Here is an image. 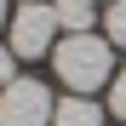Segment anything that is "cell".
Returning a JSON list of instances; mask_svg holds the SVG:
<instances>
[{
    "label": "cell",
    "mask_w": 126,
    "mask_h": 126,
    "mask_svg": "<svg viewBox=\"0 0 126 126\" xmlns=\"http://www.w3.org/2000/svg\"><path fill=\"white\" fill-rule=\"evenodd\" d=\"M52 17H57L63 34H92V23H97L92 0H52Z\"/></svg>",
    "instance_id": "obj_5"
},
{
    "label": "cell",
    "mask_w": 126,
    "mask_h": 126,
    "mask_svg": "<svg viewBox=\"0 0 126 126\" xmlns=\"http://www.w3.org/2000/svg\"><path fill=\"white\" fill-rule=\"evenodd\" d=\"M52 126H103V103L92 97H57V109H52Z\"/></svg>",
    "instance_id": "obj_4"
},
{
    "label": "cell",
    "mask_w": 126,
    "mask_h": 126,
    "mask_svg": "<svg viewBox=\"0 0 126 126\" xmlns=\"http://www.w3.org/2000/svg\"><path fill=\"white\" fill-rule=\"evenodd\" d=\"M52 109L57 97L34 75H17L12 86H0V126H52Z\"/></svg>",
    "instance_id": "obj_3"
},
{
    "label": "cell",
    "mask_w": 126,
    "mask_h": 126,
    "mask_svg": "<svg viewBox=\"0 0 126 126\" xmlns=\"http://www.w3.org/2000/svg\"><path fill=\"white\" fill-rule=\"evenodd\" d=\"M103 40L126 52V0H109L103 6Z\"/></svg>",
    "instance_id": "obj_6"
},
{
    "label": "cell",
    "mask_w": 126,
    "mask_h": 126,
    "mask_svg": "<svg viewBox=\"0 0 126 126\" xmlns=\"http://www.w3.org/2000/svg\"><path fill=\"white\" fill-rule=\"evenodd\" d=\"M109 115L126 120V69H115V80H109Z\"/></svg>",
    "instance_id": "obj_7"
},
{
    "label": "cell",
    "mask_w": 126,
    "mask_h": 126,
    "mask_svg": "<svg viewBox=\"0 0 126 126\" xmlns=\"http://www.w3.org/2000/svg\"><path fill=\"white\" fill-rule=\"evenodd\" d=\"M52 69L75 97H92L97 86L115 80V46L103 34H63L52 46Z\"/></svg>",
    "instance_id": "obj_1"
},
{
    "label": "cell",
    "mask_w": 126,
    "mask_h": 126,
    "mask_svg": "<svg viewBox=\"0 0 126 126\" xmlns=\"http://www.w3.org/2000/svg\"><path fill=\"white\" fill-rule=\"evenodd\" d=\"M92 6H97V0H92Z\"/></svg>",
    "instance_id": "obj_10"
},
{
    "label": "cell",
    "mask_w": 126,
    "mask_h": 126,
    "mask_svg": "<svg viewBox=\"0 0 126 126\" xmlns=\"http://www.w3.org/2000/svg\"><path fill=\"white\" fill-rule=\"evenodd\" d=\"M6 23H12V6H6V0H0V34H6Z\"/></svg>",
    "instance_id": "obj_9"
},
{
    "label": "cell",
    "mask_w": 126,
    "mask_h": 126,
    "mask_svg": "<svg viewBox=\"0 0 126 126\" xmlns=\"http://www.w3.org/2000/svg\"><path fill=\"white\" fill-rule=\"evenodd\" d=\"M12 80H17V52L0 40V86H12Z\"/></svg>",
    "instance_id": "obj_8"
},
{
    "label": "cell",
    "mask_w": 126,
    "mask_h": 126,
    "mask_svg": "<svg viewBox=\"0 0 126 126\" xmlns=\"http://www.w3.org/2000/svg\"><path fill=\"white\" fill-rule=\"evenodd\" d=\"M57 17H52V6L46 0H23V6L12 12V23H6V46L17 52V63H34V57H52V46H57Z\"/></svg>",
    "instance_id": "obj_2"
}]
</instances>
